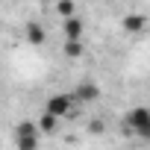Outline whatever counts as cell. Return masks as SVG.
<instances>
[{
	"mask_svg": "<svg viewBox=\"0 0 150 150\" xmlns=\"http://www.w3.org/2000/svg\"><path fill=\"white\" fill-rule=\"evenodd\" d=\"M71 103H74V97H71V94H56V97H50V100H47V112H50V115H56V118H62V115L71 109Z\"/></svg>",
	"mask_w": 150,
	"mask_h": 150,
	"instance_id": "obj_2",
	"label": "cell"
},
{
	"mask_svg": "<svg viewBox=\"0 0 150 150\" xmlns=\"http://www.w3.org/2000/svg\"><path fill=\"white\" fill-rule=\"evenodd\" d=\"M62 30H65V38H68V41H77V38L83 35V21L74 18V15H68L65 24H62Z\"/></svg>",
	"mask_w": 150,
	"mask_h": 150,
	"instance_id": "obj_3",
	"label": "cell"
},
{
	"mask_svg": "<svg viewBox=\"0 0 150 150\" xmlns=\"http://www.w3.org/2000/svg\"><path fill=\"white\" fill-rule=\"evenodd\" d=\"M127 124H129L141 138H150V109H144V106L132 109V112L127 115Z\"/></svg>",
	"mask_w": 150,
	"mask_h": 150,
	"instance_id": "obj_1",
	"label": "cell"
},
{
	"mask_svg": "<svg viewBox=\"0 0 150 150\" xmlns=\"http://www.w3.org/2000/svg\"><path fill=\"white\" fill-rule=\"evenodd\" d=\"M144 30V18L141 15H127L124 18V33H141Z\"/></svg>",
	"mask_w": 150,
	"mask_h": 150,
	"instance_id": "obj_5",
	"label": "cell"
},
{
	"mask_svg": "<svg viewBox=\"0 0 150 150\" xmlns=\"http://www.w3.org/2000/svg\"><path fill=\"white\" fill-rule=\"evenodd\" d=\"M56 12H59L62 18L74 15V0H59V3H56Z\"/></svg>",
	"mask_w": 150,
	"mask_h": 150,
	"instance_id": "obj_7",
	"label": "cell"
},
{
	"mask_svg": "<svg viewBox=\"0 0 150 150\" xmlns=\"http://www.w3.org/2000/svg\"><path fill=\"white\" fill-rule=\"evenodd\" d=\"M71 97H74V103H88V100H94V97H97V86L83 83V86L77 88V94H71Z\"/></svg>",
	"mask_w": 150,
	"mask_h": 150,
	"instance_id": "obj_4",
	"label": "cell"
},
{
	"mask_svg": "<svg viewBox=\"0 0 150 150\" xmlns=\"http://www.w3.org/2000/svg\"><path fill=\"white\" fill-rule=\"evenodd\" d=\"M27 38H30V44H41L44 41V30L38 24H27Z\"/></svg>",
	"mask_w": 150,
	"mask_h": 150,
	"instance_id": "obj_6",
	"label": "cell"
},
{
	"mask_svg": "<svg viewBox=\"0 0 150 150\" xmlns=\"http://www.w3.org/2000/svg\"><path fill=\"white\" fill-rule=\"evenodd\" d=\"M65 53H68L71 59H77V56L83 53V44H80V38H77V41H68V44H65Z\"/></svg>",
	"mask_w": 150,
	"mask_h": 150,
	"instance_id": "obj_8",
	"label": "cell"
}]
</instances>
